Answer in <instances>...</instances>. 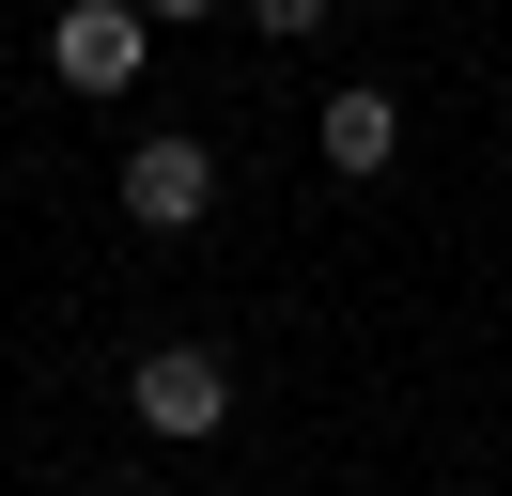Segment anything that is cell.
<instances>
[{
	"label": "cell",
	"instance_id": "7",
	"mask_svg": "<svg viewBox=\"0 0 512 496\" xmlns=\"http://www.w3.org/2000/svg\"><path fill=\"white\" fill-rule=\"evenodd\" d=\"M109 496H156V481H109Z\"/></svg>",
	"mask_w": 512,
	"mask_h": 496
},
{
	"label": "cell",
	"instance_id": "3",
	"mask_svg": "<svg viewBox=\"0 0 512 496\" xmlns=\"http://www.w3.org/2000/svg\"><path fill=\"white\" fill-rule=\"evenodd\" d=\"M125 217L140 233H202L218 217V140H125Z\"/></svg>",
	"mask_w": 512,
	"mask_h": 496
},
{
	"label": "cell",
	"instance_id": "2",
	"mask_svg": "<svg viewBox=\"0 0 512 496\" xmlns=\"http://www.w3.org/2000/svg\"><path fill=\"white\" fill-rule=\"evenodd\" d=\"M125 403H140V434H233V357L218 341H156L125 372Z\"/></svg>",
	"mask_w": 512,
	"mask_h": 496
},
{
	"label": "cell",
	"instance_id": "1",
	"mask_svg": "<svg viewBox=\"0 0 512 496\" xmlns=\"http://www.w3.org/2000/svg\"><path fill=\"white\" fill-rule=\"evenodd\" d=\"M140 62H156V16L140 0H63L47 16V78L63 93H140Z\"/></svg>",
	"mask_w": 512,
	"mask_h": 496
},
{
	"label": "cell",
	"instance_id": "5",
	"mask_svg": "<svg viewBox=\"0 0 512 496\" xmlns=\"http://www.w3.org/2000/svg\"><path fill=\"white\" fill-rule=\"evenodd\" d=\"M326 16H342V0H249V31H264V47H311Z\"/></svg>",
	"mask_w": 512,
	"mask_h": 496
},
{
	"label": "cell",
	"instance_id": "8",
	"mask_svg": "<svg viewBox=\"0 0 512 496\" xmlns=\"http://www.w3.org/2000/svg\"><path fill=\"white\" fill-rule=\"evenodd\" d=\"M218 496H249V481H218Z\"/></svg>",
	"mask_w": 512,
	"mask_h": 496
},
{
	"label": "cell",
	"instance_id": "4",
	"mask_svg": "<svg viewBox=\"0 0 512 496\" xmlns=\"http://www.w3.org/2000/svg\"><path fill=\"white\" fill-rule=\"evenodd\" d=\"M311 155H326V171H342V186H373L388 155H404V109H388L373 78H342V93H326V109H311Z\"/></svg>",
	"mask_w": 512,
	"mask_h": 496
},
{
	"label": "cell",
	"instance_id": "6",
	"mask_svg": "<svg viewBox=\"0 0 512 496\" xmlns=\"http://www.w3.org/2000/svg\"><path fill=\"white\" fill-rule=\"evenodd\" d=\"M140 16H218V0H140Z\"/></svg>",
	"mask_w": 512,
	"mask_h": 496
}]
</instances>
